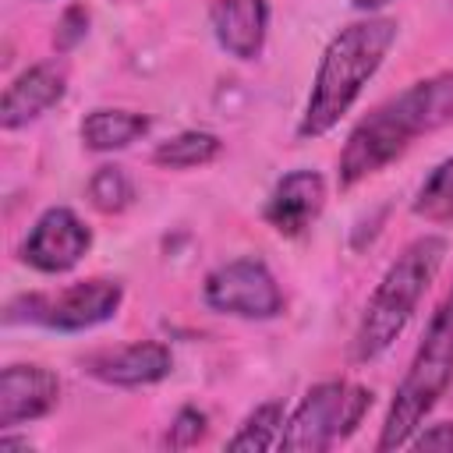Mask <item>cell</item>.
Here are the masks:
<instances>
[{"label": "cell", "mask_w": 453, "mask_h": 453, "mask_svg": "<svg viewBox=\"0 0 453 453\" xmlns=\"http://www.w3.org/2000/svg\"><path fill=\"white\" fill-rule=\"evenodd\" d=\"M453 120V71L428 74L393 99L379 103L368 117L354 124L347 145L340 149L336 184L354 188L365 177L386 170L400 159L421 134H432Z\"/></svg>", "instance_id": "obj_1"}, {"label": "cell", "mask_w": 453, "mask_h": 453, "mask_svg": "<svg viewBox=\"0 0 453 453\" xmlns=\"http://www.w3.org/2000/svg\"><path fill=\"white\" fill-rule=\"evenodd\" d=\"M396 32H400V25L393 18L368 14L361 21L343 25L329 39V46L322 50V60L315 67V81H311L304 113L297 120L301 142H315L340 124V117L357 103L361 88L382 67L386 53L396 42Z\"/></svg>", "instance_id": "obj_2"}, {"label": "cell", "mask_w": 453, "mask_h": 453, "mask_svg": "<svg viewBox=\"0 0 453 453\" xmlns=\"http://www.w3.org/2000/svg\"><path fill=\"white\" fill-rule=\"evenodd\" d=\"M446 251H449L446 237L421 234L389 262V269L368 294V304L354 329V343H350L354 361H375L393 347V340L407 329L411 315L418 311L425 290L432 287Z\"/></svg>", "instance_id": "obj_3"}, {"label": "cell", "mask_w": 453, "mask_h": 453, "mask_svg": "<svg viewBox=\"0 0 453 453\" xmlns=\"http://www.w3.org/2000/svg\"><path fill=\"white\" fill-rule=\"evenodd\" d=\"M453 382V287L432 311L425 336L393 393V403L386 411L382 432L375 449H400L411 442V435L421 428L428 411L439 403V396Z\"/></svg>", "instance_id": "obj_4"}, {"label": "cell", "mask_w": 453, "mask_h": 453, "mask_svg": "<svg viewBox=\"0 0 453 453\" xmlns=\"http://www.w3.org/2000/svg\"><path fill=\"white\" fill-rule=\"evenodd\" d=\"M368 411H372V389L343 382V379L319 382L301 396L294 414L283 421L276 449L322 453V449L336 446L340 439H347L350 432H357V425L365 421Z\"/></svg>", "instance_id": "obj_5"}, {"label": "cell", "mask_w": 453, "mask_h": 453, "mask_svg": "<svg viewBox=\"0 0 453 453\" xmlns=\"http://www.w3.org/2000/svg\"><path fill=\"white\" fill-rule=\"evenodd\" d=\"M124 301V287L117 280H78L71 287L60 290H32V294H18L7 311L4 322L18 326V322H32V326H46L57 333H81L92 326H103L117 315Z\"/></svg>", "instance_id": "obj_6"}, {"label": "cell", "mask_w": 453, "mask_h": 453, "mask_svg": "<svg viewBox=\"0 0 453 453\" xmlns=\"http://www.w3.org/2000/svg\"><path fill=\"white\" fill-rule=\"evenodd\" d=\"M202 297L212 311L219 315H234V319H276L283 311V290L276 283V276L269 273V265L255 255L244 258H230L223 265H216L205 276Z\"/></svg>", "instance_id": "obj_7"}, {"label": "cell", "mask_w": 453, "mask_h": 453, "mask_svg": "<svg viewBox=\"0 0 453 453\" xmlns=\"http://www.w3.org/2000/svg\"><path fill=\"white\" fill-rule=\"evenodd\" d=\"M88 248H92V230L78 219V212L67 205H50L21 241V262L32 265L35 273L57 276L74 269Z\"/></svg>", "instance_id": "obj_8"}, {"label": "cell", "mask_w": 453, "mask_h": 453, "mask_svg": "<svg viewBox=\"0 0 453 453\" xmlns=\"http://www.w3.org/2000/svg\"><path fill=\"white\" fill-rule=\"evenodd\" d=\"M81 368L106 382V386H120V389H138V386H156L170 375L173 368V354L166 343L159 340H134V343H120V347H103L96 354H88L81 361Z\"/></svg>", "instance_id": "obj_9"}, {"label": "cell", "mask_w": 453, "mask_h": 453, "mask_svg": "<svg viewBox=\"0 0 453 453\" xmlns=\"http://www.w3.org/2000/svg\"><path fill=\"white\" fill-rule=\"evenodd\" d=\"M60 403V379L42 365H7L0 372V428L46 418Z\"/></svg>", "instance_id": "obj_10"}, {"label": "cell", "mask_w": 453, "mask_h": 453, "mask_svg": "<svg viewBox=\"0 0 453 453\" xmlns=\"http://www.w3.org/2000/svg\"><path fill=\"white\" fill-rule=\"evenodd\" d=\"M326 205V177L319 170H290L276 180V188L265 198L262 219L283 234V237H301L322 212Z\"/></svg>", "instance_id": "obj_11"}, {"label": "cell", "mask_w": 453, "mask_h": 453, "mask_svg": "<svg viewBox=\"0 0 453 453\" xmlns=\"http://www.w3.org/2000/svg\"><path fill=\"white\" fill-rule=\"evenodd\" d=\"M67 92V71L57 60H39L28 71H21L0 99V127L18 131L32 120H39L46 110H53Z\"/></svg>", "instance_id": "obj_12"}, {"label": "cell", "mask_w": 453, "mask_h": 453, "mask_svg": "<svg viewBox=\"0 0 453 453\" xmlns=\"http://www.w3.org/2000/svg\"><path fill=\"white\" fill-rule=\"evenodd\" d=\"M209 25L216 42L237 60H258L269 32L265 0H216L209 7Z\"/></svg>", "instance_id": "obj_13"}, {"label": "cell", "mask_w": 453, "mask_h": 453, "mask_svg": "<svg viewBox=\"0 0 453 453\" xmlns=\"http://www.w3.org/2000/svg\"><path fill=\"white\" fill-rule=\"evenodd\" d=\"M81 142L92 152H117L127 149L131 142H138L149 131V117L138 110H117V106H99L92 113H85L81 120Z\"/></svg>", "instance_id": "obj_14"}, {"label": "cell", "mask_w": 453, "mask_h": 453, "mask_svg": "<svg viewBox=\"0 0 453 453\" xmlns=\"http://www.w3.org/2000/svg\"><path fill=\"white\" fill-rule=\"evenodd\" d=\"M223 152V142L212 131H180L152 149V163L163 170H191L205 166Z\"/></svg>", "instance_id": "obj_15"}, {"label": "cell", "mask_w": 453, "mask_h": 453, "mask_svg": "<svg viewBox=\"0 0 453 453\" xmlns=\"http://www.w3.org/2000/svg\"><path fill=\"white\" fill-rule=\"evenodd\" d=\"M411 212L425 223H453V156L425 177L411 202Z\"/></svg>", "instance_id": "obj_16"}, {"label": "cell", "mask_w": 453, "mask_h": 453, "mask_svg": "<svg viewBox=\"0 0 453 453\" xmlns=\"http://www.w3.org/2000/svg\"><path fill=\"white\" fill-rule=\"evenodd\" d=\"M283 403L269 400V403H258L244 421L241 428L226 439V449H276L280 442V432H283Z\"/></svg>", "instance_id": "obj_17"}, {"label": "cell", "mask_w": 453, "mask_h": 453, "mask_svg": "<svg viewBox=\"0 0 453 453\" xmlns=\"http://www.w3.org/2000/svg\"><path fill=\"white\" fill-rule=\"evenodd\" d=\"M88 202H92L99 212H106V216L124 212V209L134 202V184H131L127 170L117 166V163L96 166V173L88 177Z\"/></svg>", "instance_id": "obj_18"}, {"label": "cell", "mask_w": 453, "mask_h": 453, "mask_svg": "<svg viewBox=\"0 0 453 453\" xmlns=\"http://www.w3.org/2000/svg\"><path fill=\"white\" fill-rule=\"evenodd\" d=\"M205 428H209L205 411H198V407H180L177 418H173V425H170V432H166V446H170V449H188V446H195V442L205 435Z\"/></svg>", "instance_id": "obj_19"}, {"label": "cell", "mask_w": 453, "mask_h": 453, "mask_svg": "<svg viewBox=\"0 0 453 453\" xmlns=\"http://www.w3.org/2000/svg\"><path fill=\"white\" fill-rule=\"evenodd\" d=\"M85 32H88V11L81 4H71L57 25V50H71L78 39H85Z\"/></svg>", "instance_id": "obj_20"}, {"label": "cell", "mask_w": 453, "mask_h": 453, "mask_svg": "<svg viewBox=\"0 0 453 453\" xmlns=\"http://www.w3.org/2000/svg\"><path fill=\"white\" fill-rule=\"evenodd\" d=\"M407 446H414V449H439V453H453V421H439V425H428L425 432H414Z\"/></svg>", "instance_id": "obj_21"}, {"label": "cell", "mask_w": 453, "mask_h": 453, "mask_svg": "<svg viewBox=\"0 0 453 453\" xmlns=\"http://www.w3.org/2000/svg\"><path fill=\"white\" fill-rule=\"evenodd\" d=\"M354 4V11H361V14H375V11H382L386 4H393V0H350Z\"/></svg>", "instance_id": "obj_22"}]
</instances>
